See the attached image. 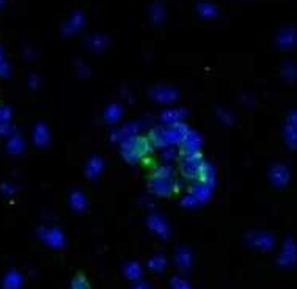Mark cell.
<instances>
[{
	"mask_svg": "<svg viewBox=\"0 0 297 289\" xmlns=\"http://www.w3.org/2000/svg\"><path fill=\"white\" fill-rule=\"evenodd\" d=\"M22 284V275L16 271H11L4 280V289H19Z\"/></svg>",
	"mask_w": 297,
	"mask_h": 289,
	"instance_id": "6da1fadb",
	"label": "cell"
},
{
	"mask_svg": "<svg viewBox=\"0 0 297 289\" xmlns=\"http://www.w3.org/2000/svg\"><path fill=\"white\" fill-rule=\"evenodd\" d=\"M41 236H42V239H44L46 242H49L51 245H55V247L61 245V236H60V233L55 231V230H52V231H44V233H41Z\"/></svg>",
	"mask_w": 297,
	"mask_h": 289,
	"instance_id": "7a4b0ae2",
	"label": "cell"
},
{
	"mask_svg": "<svg viewBox=\"0 0 297 289\" xmlns=\"http://www.w3.org/2000/svg\"><path fill=\"white\" fill-rule=\"evenodd\" d=\"M73 287H74V289H90V287H88V284H87V281L82 280V277H77V278L74 280Z\"/></svg>",
	"mask_w": 297,
	"mask_h": 289,
	"instance_id": "3957f363",
	"label": "cell"
},
{
	"mask_svg": "<svg viewBox=\"0 0 297 289\" xmlns=\"http://www.w3.org/2000/svg\"><path fill=\"white\" fill-rule=\"evenodd\" d=\"M8 119V110L7 109H0V121Z\"/></svg>",
	"mask_w": 297,
	"mask_h": 289,
	"instance_id": "277c9868",
	"label": "cell"
},
{
	"mask_svg": "<svg viewBox=\"0 0 297 289\" xmlns=\"http://www.w3.org/2000/svg\"><path fill=\"white\" fill-rule=\"evenodd\" d=\"M19 148H20V144H19V141H17V140H11L10 150H13V151H17Z\"/></svg>",
	"mask_w": 297,
	"mask_h": 289,
	"instance_id": "5b68a950",
	"label": "cell"
}]
</instances>
